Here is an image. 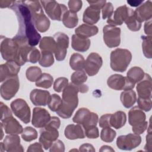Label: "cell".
<instances>
[{
	"label": "cell",
	"mask_w": 152,
	"mask_h": 152,
	"mask_svg": "<svg viewBox=\"0 0 152 152\" xmlns=\"http://www.w3.org/2000/svg\"><path fill=\"white\" fill-rule=\"evenodd\" d=\"M78 151V150L77 149H73V150H71L69 151Z\"/></svg>",
	"instance_id": "003e7915"
},
{
	"label": "cell",
	"mask_w": 152,
	"mask_h": 152,
	"mask_svg": "<svg viewBox=\"0 0 152 152\" xmlns=\"http://www.w3.org/2000/svg\"><path fill=\"white\" fill-rule=\"evenodd\" d=\"M90 40L88 38H83L75 34L72 36L71 46L76 51L84 52L87 51L90 46Z\"/></svg>",
	"instance_id": "83f0119b"
},
{
	"label": "cell",
	"mask_w": 152,
	"mask_h": 152,
	"mask_svg": "<svg viewBox=\"0 0 152 152\" xmlns=\"http://www.w3.org/2000/svg\"><path fill=\"white\" fill-rule=\"evenodd\" d=\"M87 2L89 4L90 6L97 8L99 10L102 9L104 5L106 3V0H100V1H87Z\"/></svg>",
	"instance_id": "9f6ffc18"
},
{
	"label": "cell",
	"mask_w": 152,
	"mask_h": 152,
	"mask_svg": "<svg viewBox=\"0 0 152 152\" xmlns=\"http://www.w3.org/2000/svg\"><path fill=\"white\" fill-rule=\"evenodd\" d=\"M144 149L146 151H151V129L150 124L149 125L147 134L146 135V144L144 146Z\"/></svg>",
	"instance_id": "db71d44e"
},
{
	"label": "cell",
	"mask_w": 152,
	"mask_h": 152,
	"mask_svg": "<svg viewBox=\"0 0 152 152\" xmlns=\"http://www.w3.org/2000/svg\"><path fill=\"white\" fill-rule=\"evenodd\" d=\"M145 113L138 106L132 107L128 112V122L132 126L134 134H141L147 128L148 122L145 121Z\"/></svg>",
	"instance_id": "5b68a950"
},
{
	"label": "cell",
	"mask_w": 152,
	"mask_h": 152,
	"mask_svg": "<svg viewBox=\"0 0 152 152\" xmlns=\"http://www.w3.org/2000/svg\"><path fill=\"white\" fill-rule=\"evenodd\" d=\"M144 32L147 36H151L152 28H151V19L147 21L144 24Z\"/></svg>",
	"instance_id": "680465c9"
},
{
	"label": "cell",
	"mask_w": 152,
	"mask_h": 152,
	"mask_svg": "<svg viewBox=\"0 0 152 152\" xmlns=\"http://www.w3.org/2000/svg\"><path fill=\"white\" fill-rule=\"evenodd\" d=\"M79 151H92V152H94L95 148H94L93 145L88 144V143H86V144H83L81 145H80V148H79Z\"/></svg>",
	"instance_id": "6f0895ef"
},
{
	"label": "cell",
	"mask_w": 152,
	"mask_h": 152,
	"mask_svg": "<svg viewBox=\"0 0 152 152\" xmlns=\"http://www.w3.org/2000/svg\"><path fill=\"white\" fill-rule=\"evenodd\" d=\"M51 95L47 90L34 89L30 94V99L35 106H46L49 102Z\"/></svg>",
	"instance_id": "44dd1931"
},
{
	"label": "cell",
	"mask_w": 152,
	"mask_h": 152,
	"mask_svg": "<svg viewBox=\"0 0 152 152\" xmlns=\"http://www.w3.org/2000/svg\"><path fill=\"white\" fill-rule=\"evenodd\" d=\"M151 36H142V49L144 55L147 58L151 59L152 58V44Z\"/></svg>",
	"instance_id": "d590c367"
},
{
	"label": "cell",
	"mask_w": 152,
	"mask_h": 152,
	"mask_svg": "<svg viewBox=\"0 0 152 152\" xmlns=\"http://www.w3.org/2000/svg\"><path fill=\"white\" fill-rule=\"evenodd\" d=\"M19 43L14 38H1V53L2 58L7 61H15L18 52Z\"/></svg>",
	"instance_id": "ba28073f"
},
{
	"label": "cell",
	"mask_w": 152,
	"mask_h": 152,
	"mask_svg": "<svg viewBox=\"0 0 152 152\" xmlns=\"http://www.w3.org/2000/svg\"><path fill=\"white\" fill-rule=\"evenodd\" d=\"M42 74L41 69L36 66L28 67L26 72L27 79L30 82H36Z\"/></svg>",
	"instance_id": "74e56055"
},
{
	"label": "cell",
	"mask_w": 152,
	"mask_h": 152,
	"mask_svg": "<svg viewBox=\"0 0 152 152\" xmlns=\"http://www.w3.org/2000/svg\"><path fill=\"white\" fill-rule=\"evenodd\" d=\"M144 74L142 68L138 66H134L128 70L126 73V77L135 84L144 78Z\"/></svg>",
	"instance_id": "1f68e13d"
},
{
	"label": "cell",
	"mask_w": 152,
	"mask_h": 152,
	"mask_svg": "<svg viewBox=\"0 0 152 152\" xmlns=\"http://www.w3.org/2000/svg\"><path fill=\"white\" fill-rule=\"evenodd\" d=\"M56 41V48L54 52L55 58L58 61L64 60L65 58L67 49L69 46L68 36L61 32H58L53 37Z\"/></svg>",
	"instance_id": "7c38bea8"
},
{
	"label": "cell",
	"mask_w": 152,
	"mask_h": 152,
	"mask_svg": "<svg viewBox=\"0 0 152 152\" xmlns=\"http://www.w3.org/2000/svg\"><path fill=\"white\" fill-rule=\"evenodd\" d=\"M87 80V76L86 72L83 70L76 71L73 72L71 76V83L77 86L84 83Z\"/></svg>",
	"instance_id": "ab89813d"
},
{
	"label": "cell",
	"mask_w": 152,
	"mask_h": 152,
	"mask_svg": "<svg viewBox=\"0 0 152 152\" xmlns=\"http://www.w3.org/2000/svg\"><path fill=\"white\" fill-rule=\"evenodd\" d=\"M5 132L7 134L18 135L23 131V126L12 116H9L1 121Z\"/></svg>",
	"instance_id": "cb8c5ba5"
},
{
	"label": "cell",
	"mask_w": 152,
	"mask_h": 152,
	"mask_svg": "<svg viewBox=\"0 0 152 152\" xmlns=\"http://www.w3.org/2000/svg\"><path fill=\"white\" fill-rule=\"evenodd\" d=\"M39 48L41 51H48L54 53L56 48V41L53 37H43L40 40Z\"/></svg>",
	"instance_id": "4dcf8cb0"
},
{
	"label": "cell",
	"mask_w": 152,
	"mask_h": 152,
	"mask_svg": "<svg viewBox=\"0 0 152 152\" xmlns=\"http://www.w3.org/2000/svg\"><path fill=\"white\" fill-rule=\"evenodd\" d=\"M10 8L15 13L18 22V30L15 36L27 39L31 46L38 45L41 36L35 27L27 5L23 1H14Z\"/></svg>",
	"instance_id": "6da1fadb"
},
{
	"label": "cell",
	"mask_w": 152,
	"mask_h": 152,
	"mask_svg": "<svg viewBox=\"0 0 152 152\" xmlns=\"http://www.w3.org/2000/svg\"><path fill=\"white\" fill-rule=\"evenodd\" d=\"M65 151V145L64 142L60 140H56L53 142L49 151L50 152H64Z\"/></svg>",
	"instance_id": "f907efd6"
},
{
	"label": "cell",
	"mask_w": 152,
	"mask_h": 152,
	"mask_svg": "<svg viewBox=\"0 0 152 152\" xmlns=\"http://www.w3.org/2000/svg\"><path fill=\"white\" fill-rule=\"evenodd\" d=\"M151 77L147 73L144 74V78L137 83V91L138 97L142 99L151 98Z\"/></svg>",
	"instance_id": "ffe728a7"
},
{
	"label": "cell",
	"mask_w": 152,
	"mask_h": 152,
	"mask_svg": "<svg viewBox=\"0 0 152 152\" xmlns=\"http://www.w3.org/2000/svg\"><path fill=\"white\" fill-rule=\"evenodd\" d=\"M99 116L96 113L90 112L86 107L79 109L72 118L74 123L80 124L84 129L96 126L98 122Z\"/></svg>",
	"instance_id": "52a82bcc"
},
{
	"label": "cell",
	"mask_w": 152,
	"mask_h": 152,
	"mask_svg": "<svg viewBox=\"0 0 152 152\" xmlns=\"http://www.w3.org/2000/svg\"><path fill=\"white\" fill-rule=\"evenodd\" d=\"M78 89H79V92L81 93H87L88 91V87L86 85V84H81L78 86Z\"/></svg>",
	"instance_id": "6125c7cd"
},
{
	"label": "cell",
	"mask_w": 152,
	"mask_h": 152,
	"mask_svg": "<svg viewBox=\"0 0 152 152\" xmlns=\"http://www.w3.org/2000/svg\"><path fill=\"white\" fill-rule=\"evenodd\" d=\"M69 11L73 13H77L79 11L83 6V2L80 0H71L68 3Z\"/></svg>",
	"instance_id": "681fc988"
},
{
	"label": "cell",
	"mask_w": 152,
	"mask_h": 152,
	"mask_svg": "<svg viewBox=\"0 0 152 152\" xmlns=\"http://www.w3.org/2000/svg\"><path fill=\"white\" fill-rule=\"evenodd\" d=\"M49 112L42 107H36L33 110L31 124L36 128H43L50 119Z\"/></svg>",
	"instance_id": "ac0fdd59"
},
{
	"label": "cell",
	"mask_w": 152,
	"mask_h": 152,
	"mask_svg": "<svg viewBox=\"0 0 152 152\" xmlns=\"http://www.w3.org/2000/svg\"><path fill=\"white\" fill-rule=\"evenodd\" d=\"M1 138H0V139L1 140H2V138H3V136H4V132H3V126H2V123H1Z\"/></svg>",
	"instance_id": "03108f58"
},
{
	"label": "cell",
	"mask_w": 152,
	"mask_h": 152,
	"mask_svg": "<svg viewBox=\"0 0 152 152\" xmlns=\"http://www.w3.org/2000/svg\"><path fill=\"white\" fill-rule=\"evenodd\" d=\"M126 121V115L122 111H117L111 114L110 119V124L111 126L115 129H120L123 127Z\"/></svg>",
	"instance_id": "f546056e"
},
{
	"label": "cell",
	"mask_w": 152,
	"mask_h": 152,
	"mask_svg": "<svg viewBox=\"0 0 152 152\" xmlns=\"http://www.w3.org/2000/svg\"><path fill=\"white\" fill-rule=\"evenodd\" d=\"M53 83L52 76L48 73H43L36 81V86L43 88H50Z\"/></svg>",
	"instance_id": "e575fe53"
},
{
	"label": "cell",
	"mask_w": 152,
	"mask_h": 152,
	"mask_svg": "<svg viewBox=\"0 0 152 152\" xmlns=\"http://www.w3.org/2000/svg\"><path fill=\"white\" fill-rule=\"evenodd\" d=\"M24 2L30 10L37 30L41 33L48 30L50 22L48 17L44 14L40 2L39 1H24Z\"/></svg>",
	"instance_id": "3957f363"
},
{
	"label": "cell",
	"mask_w": 152,
	"mask_h": 152,
	"mask_svg": "<svg viewBox=\"0 0 152 152\" xmlns=\"http://www.w3.org/2000/svg\"><path fill=\"white\" fill-rule=\"evenodd\" d=\"M98 31L99 29L97 26L87 24H83L75 29V33L77 36L88 39L97 34Z\"/></svg>",
	"instance_id": "4316f807"
},
{
	"label": "cell",
	"mask_w": 152,
	"mask_h": 152,
	"mask_svg": "<svg viewBox=\"0 0 152 152\" xmlns=\"http://www.w3.org/2000/svg\"><path fill=\"white\" fill-rule=\"evenodd\" d=\"M135 16L137 21L142 23L148 21L152 17V2L150 1H145L141 4L135 11Z\"/></svg>",
	"instance_id": "603a6c76"
},
{
	"label": "cell",
	"mask_w": 152,
	"mask_h": 152,
	"mask_svg": "<svg viewBox=\"0 0 152 152\" xmlns=\"http://www.w3.org/2000/svg\"><path fill=\"white\" fill-rule=\"evenodd\" d=\"M86 136L90 139L97 138L99 136V131L96 126H90L84 129Z\"/></svg>",
	"instance_id": "c3c4849f"
},
{
	"label": "cell",
	"mask_w": 152,
	"mask_h": 152,
	"mask_svg": "<svg viewBox=\"0 0 152 152\" xmlns=\"http://www.w3.org/2000/svg\"><path fill=\"white\" fill-rule=\"evenodd\" d=\"M137 99V94L132 89L124 90L120 96L121 102L126 108L132 107L136 102Z\"/></svg>",
	"instance_id": "f1b7e54d"
},
{
	"label": "cell",
	"mask_w": 152,
	"mask_h": 152,
	"mask_svg": "<svg viewBox=\"0 0 152 152\" xmlns=\"http://www.w3.org/2000/svg\"><path fill=\"white\" fill-rule=\"evenodd\" d=\"M42 147L43 146L40 142H35L28 146L27 150V152H33H33L34 151L43 152V150Z\"/></svg>",
	"instance_id": "11a10c76"
},
{
	"label": "cell",
	"mask_w": 152,
	"mask_h": 152,
	"mask_svg": "<svg viewBox=\"0 0 152 152\" xmlns=\"http://www.w3.org/2000/svg\"><path fill=\"white\" fill-rule=\"evenodd\" d=\"M102 64L103 59L101 56L96 52H92L85 61L84 69L88 75L92 77L98 73Z\"/></svg>",
	"instance_id": "9a60e30c"
},
{
	"label": "cell",
	"mask_w": 152,
	"mask_h": 152,
	"mask_svg": "<svg viewBox=\"0 0 152 152\" xmlns=\"http://www.w3.org/2000/svg\"><path fill=\"white\" fill-rule=\"evenodd\" d=\"M14 1H4V0H1L0 1V7L1 8H7L10 7L11 5L13 4Z\"/></svg>",
	"instance_id": "91938a15"
},
{
	"label": "cell",
	"mask_w": 152,
	"mask_h": 152,
	"mask_svg": "<svg viewBox=\"0 0 152 152\" xmlns=\"http://www.w3.org/2000/svg\"><path fill=\"white\" fill-rule=\"evenodd\" d=\"M141 142V137L136 134L120 135L117 138L116 145L122 150H132L137 147Z\"/></svg>",
	"instance_id": "5bb4252c"
},
{
	"label": "cell",
	"mask_w": 152,
	"mask_h": 152,
	"mask_svg": "<svg viewBox=\"0 0 152 152\" xmlns=\"http://www.w3.org/2000/svg\"><path fill=\"white\" fill-rule=\"evenodd\" d=\"M124 22L129 30L132 31H137L141 28V23L137 21L135 16L134 10L131 11V12Z\"/></svg>",
	"instance_id": "8d00e7d4"
},
{
	"label": "cell",
	"mask_w": 152,
	"mask_h": 152,
	"mask_svg": "<svg viewBox=\"0 0 152 152\" xmlns=\"http://www.w3.org/2000/svg\"><path fill=\"white\" fill-rule=\"evenodd\" d=\"M132 10L126 5L119 7L113 12L112 15L107 18V23L109 25L113 26L122 25Z\"/></svg>",
	"instance_id": "e0dca14e"
},
{
	"label": "cell",
	"mask_w": 152,
	"mask_h": 152,
	"mask_svg": "<svg viewBox=\"0 0 152 152\" xmlns=\"http://www.w3.org/2000/svg\"><path fill=\"white\" fill-rule=\"evenodd\" d=\"M85 59L83 56L78 53H73L69 59V65L73 70H83L84 68Z\"/></svg>",
	"instance_id": "d6a6232c"
},
{
	"label": "cell",
	"mask_w": 152,
	"mask_h": 152,
	"mask_svg": "<svg viewBox=\"0 0 152 152\" xmlns=\"http://www.w3.org/2000/svg\"><path fill=\"white\" fill-rule=\"evenodd\" d=\"M20 87L18 75L7 79L1 86V96L5 100L12 99L17 93Z\"/></svg>",
	"instance_id": "8fae6325"
},
{
	"label": "cell",
	"mask_w": 152,
	"mask_h": 152,
	"mask_svg": "<svg viewBox=\"0 0 152 152\" xmlns=\"http://www.w3.org/2000/svg\"><path fill=\"white\" fill-rule=\"evenodd\" d=\"M107 86L115 90H127L134 88L135 84L126 77L115 74L110 75L107 80Z\"/></svg>",
	"instance_id": "4fadbf2b"
},
{
	"label": "cell",
	"mask_w": 152,
	"mask_h": 152,
	"mask_svg": "<svg viewBox=\"0 0 152 152\" xmlns=\"http://www.w3.org/2000/svg\"><path fill=\"white\" fill-rule=\"evenodd\" d=\"M137 100L138 107L142 110H144L145 112H148L151 109V98L142 99L138 97V99H137Z\"/></svg>",
	"instance_id": "f6af8a7d"
},
{
	"label": "cell",
	"mask_w": 152,
	"mask_h": 152,
	"mask_svg": "<svg viewBox=\"0 0 152 152\" xmlns=\"http://www.w3.org/2000/svg\"><path fill=\"white\" fill-rule=\"evenodd\" d=\"M99 151H115L114 149H113L109 145H103L99 149Z\"/></svg>",
	"instance_id": "be15d7a7"
},
{
	"label": "cell",
	"mask_w": 152,
	"mask_h": 152,
	"mask_svg": "<svg viewBox=\"0 0 152 152\" xmlns=\"http://www.w3.org/2000/svg\"><path fill=\"white\" fill-rule=\"evenodd\" d=\"M68 84V80L65 77H59L53 83V90L57 93H61Z\"/></svg>",
	"instance_id": "ee69618b"
},
{
	"label": "cell",
	"mask_w": 152,
	"mask_h": 152,
	"mask_svg": "<svg viewBox=\"0 0 152 152\" xmlns=\"http://www.w3.org/2000/svg\"><path fill=\"white\" fill-rule=\"evenodd\" d=\"M54 63L53 53L48 51H42L39 64L43 67H49Z\"/></svg>",
	"instance_id": "f35d334b"
},
{
	"label": "cell",
	"mask_w": 152,
	"mask_h": 152,
	"mask_svg": "<svg viewBox=\"0 0 152 152\" xmlns=\"http://www.w3.org/2000/svg\"><path fill=\"white\" fill-rule=\"evenodd\" d=\"M0 151L1 152L5 151V149H4V147L2 142H1V143H0Z\"/></svg>",
	"instance_id": "e7e4bbea"
},
{
	"label": "cell",
	"mask_w": 152,
	"mask_h": 152,
	"mask_svg": "<svg viewBox=\"0 0 152 152\" xmlns=\"http://www.w3.org/2000/svg\"><path fill=\"white\" fill-rule=\"evenodd\" d=\"M59 132L58 129L45 126L40 131V135L39 139V142L45 150L49 149L53 142L58 139Z\"/></svg>",
	"instance_id": "2e32d148"
},
{
	"label": "cell",
	"mask_w": 152,
	"mask_h": 152,
	"mask_svg": "<svg viewBox=\"0 0 152 152\" xmlns=\"http://www.w3.org/2000/svg\"><path fill=\"white\" fill-rule=\"evenodd\" d=\"M110 68L116 72L125 71L132 60L131 52L126 49L117 48L110 53Z\"/></svg>",
	"instance_id": "277c9868"
},
{
	"label": "cell",
	"mask_w": 152,
	"mask_h": 152,
	"mask_svg": "<svg viewBox=\"0 0 152 152\" xmlns=\"http://www.w3.org/2000/svg\"><path fill=\"white\" fill-rule=\"evenodd\" d=\"M2 142L5 151L7 152L24 151V148L20 144V138L18 135L10 134L7 135Z\"/></svg>",
	"instance_id": "7402d4cb"
},
{
	"label": "cell",
	"mask_w": 152,
	"mask_h": 152,
	"mask_svg": "<svg viewBox=\"0 0 152 152\" xmlns=\"http://www.w3.org/2000/svg\"><path fill=\"white\" fill-rule=\"evenodd\" d=\"M46 14L52 20L62 21L64 15L68 11L64 4H59L56 1H40Z\"/></svg>",
	"instance_id": "8992f818"
},
{
	"label": "cell",
	"mask_w": 152,
	"mask_h": 152,
	"mask_svg": "<svg viewBox=\"0 0 152 152\" xmlns=\"http://www.w3.org/2000/svg\"><path fill=\"white\" fill-rule=\"evenodd\" d=\"M100 10L94 7L89 6L84 11L83 21L87 24L93 25L100 20Z\"/></svg>",
	"instance_id": "484cf974"
},
{
	"label": "cell",
	"mask_w": 152,
	"mask_h": 152,
	"mask_svg": "<svg viewBox=\"0 0 152 152\" xmlns=\"http://www.w3.org/2000/svg\"><path fill=\"white\" fill-rule=\"evenodd\" d=\"M116 135V131L110 127L103 128L100 132V138L106 142H112Z\"/></svg>",
	"instance_id": "60d3db41"
},
{
	"label": "cell",
	"mask_w": 152,
	"mask_h": 152,
	"mask_svg": "<svg viewBox=\"0 0 152 152\" xmlns=\"http://www.w3.org/2000/svg\"><path fill=\"white\" fill-rule=\"evenodd\" d=\"M0 109H1V121H3L7 118L12 116V112L10 108L5 104L3 102L0 103Z\"/></svg>",
	"instance_id": "816d5d0a"
},
{
	"label": "cell",
	"mask_w": 152,
	"mask_h": 152,
	"mask_svg": "<svg viewBox=\"0 0 152 152\" xmlns=\"http://www.w3.org/2000/svg\"><path fill=\"white\" fill-rule=\"evenodd\" d=\"M103 40L109 48H116L121 43V28L111 25H106L103 28Z\"/></svg>",
	"instance_id": "30bf717a"
},
{
	"label": "cell",
	"mask_w": 152,
	"mask_h": 152,
	"mask_svg": "<svg viewBox=\"0 0 152 152\" xmlns=\"http://www.w3.org/2000/svg\"><path fill=\"white\" fill-rule=\"evenodd\" d=\"M65 137L71 140L83 139L86 137L84 130L80 124H69L65 127L64 131Z\"/></svg>",
	"instance_id": "d4e9b609"
},
{
	"label": "cell",
	"mask_w": 152,
	"mask_h": 152,
	"mask_svg": "<svg viewBox=\"0 0 152 152\" xmlns=\"http://www.w3.org/2000/svg\"><path fill=\"white\" fill-rule=\"evenodd\" d=\"M111 114L107 113L102 115L99 121V125L100 127L101 128H107V127H110V119Z\"/></svg>",
	"instance_id": "f5cc1de1"
},
{
	"label": "cell",
	"mask_w": 152,
	"mask_h": 152,
	"mask_svg": "<svg viewBox=\"0 0 152 152\" xmlns=\"http://www.w3.org/2000/svg\"><path fill=\"white\" fill-rule=\"evenodd\" d=\"M64 25L69 28H72L76 27L78 23V18L77 13H73L69 10L65 14L62 18Z\"/></svg>",
	"instance_id": "836d02e7"
},
{
	"label": "cell",
	"mask_w": 152,
	"mask_h": 152,
	"mask_svg": "<svg viewBox=\"0 0 152 152\" xmlns=\"http://www.w3.org/2000/svg\"><path fill=\"white\" fill-rule=\"evenodd\" d=\"M62 99L57 94H52L49 103L48 104L49 108L52 112H56L62 104Z\"/></svg>",
	"instance_id": "7bdbcfd3"
},
{
	"label": "cell",
	"mask_w": 152,
	"mask_h": 152,
	"mask_svg": "<svg viewBox=\"0 0 152 152\" xmlns=\"http://www.w3.org/2000/svg\"><path fill=\"white\" fill-rule=\"evenodd\" d=\"M14 114L23 122L27 124L30 121L31 111L27 102L22 99H17L10 104Z\"/></svg>",
	"instance_id": "9c48e42d"
},
{
	"label": "cell",
	"mask_w": 152,
	"mask_h": 152,
	"mask_svg": "<svg viewBox=\"0 0 152 152\" xmlns=\"http://www.w3.org/2000/svg\"><path fill=\"white\" fill-rule=\"evenodd\" d=\"M78 86L71 83L62 91V104L56 112L57 115L64 119H68L72 115L73 112L78 106Z\"/></svg>",
	"instance_id": "7a4b0ae2"
},
{
	"label": "cell",
	"mask_w": 152,
	"mask_h": 152,
	"mask_svg": "<svg viewBox=\"0 0 152 152\" xmlns=\"http://www.w3.org/2000/svg\"><path fill=\"white\" fill-rule=\"evenodd\" d=\"M37 136L38 134L37 131L31 126H27L24 128L23 131L21 133V138L24 141L27 142H30L36 140L37 138Z\"/></svg>",
	"instance_id": "b9f144b4"
},
{
	"label": "cell",
	"mask_w": 152,
	"mask_h": 152,
	"mask_svg": "<svg viewBox=\"0 0 152 152\" xmlns=\"http://www.w3.org/2000/svg\"><path fill=\"white\" fill-rule=\"evenodd\" d=\"M102 10V18L104 20L110 18L113 13V6L110 2H106Z\"/></svg>",
	"instance_id": "7dc6e473"
},
{
	"label": "cell",
	"mask_w": 152,
	"mask_h": 152,
	"mask_svg": "<svg viewBox=\"0 0 152 152\" xmlns=\"http://www.w3.org/2000/svg\"><path fill=\"white\" fill-rule=\"evenodd\" d=\"M142 1H136V0H131V1H127V3L131 7H138L140 6L141 4L143 3Z\"/></svg>",
	"instance_id": "94428289"
},
{
	"label": "cell",
	"mask_w": 152,
	"mask_h": 152,
	"mask_svg": "<svg viewBox=\"0 0 152 152\" xmlns=\"http://www.w3.org/2000/svg\"><path fill=\"white\" fill-rule=\"evenodd\" d=\"M20 66L14 61H7L0 66V82L17 75L20 70Z\"/></svg>",
	"instance_id": "d6986e66"
},
{
	"label": "cell",
	"mask_w": 152,
	"mask_h": 152,
	"mask_svg": "<svg viewBox=\"0 0 152 152\" xmlns=\"http://www.w3.org/2000/svg\"><path fill=\"white\" fill-rule=\"evenodd\" d=\"M41 54L39 50L35 47H33L27 56V62L35 64L40 60Z\"/></svg>",
	"instance_id": "bcb514c9"
}]
</instances>
